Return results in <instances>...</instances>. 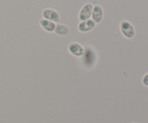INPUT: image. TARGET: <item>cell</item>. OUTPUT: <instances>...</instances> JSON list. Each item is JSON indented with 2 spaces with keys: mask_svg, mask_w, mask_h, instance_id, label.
<instances>
[{
  "mask_svg": "<svg viewBox=\"0 0 148 123\" xmlns=\"http://www.w3.org/2000/svg\"><path fill=\"white\" fill-rule=\"evenodd\" d=\"M143 83L145 86H148V73H146L143 78Z\"/></svg>",
  "mask_w": 148,
  "mask_h": 123,
  "instance_id": "9c48e42d",
  "label": "cell"
},
{
  "mask_svg": "<svg viewBox=\"0 0 148 123\" xmlns=\"http://www.w3.org/2000/svg\"><path fill=\"white\" fill-rule=\"evenodd\" d=\"M55 33L58 34V35H68L69 33V27L64 25V24H57L56 25V29H55Z\"/></svg>",
  "mask_w": 148,
  "mask_h": 123,
  "instance_id": "ba28073f",
  "label": "cell"
},
{
  "mask_svg": "<svg viewBox=\"0 0 148 123\" xmlns=\"http://www.w3.org/2000/svg\"><path fill=\"white\" fill-rule=\"evenodd\" d=\"M103 16H104V10L102 8L101 6L96 5L92 8V19L94 20V22L96 23H100L103 20Z\"/></svg>",
  "mask_w": 148,
  "mask_h": 123,
  "instance_id": "5b68a950",
  "label": "cell"
},
{
  "mask_svg": "<svg viewBox=\"0 0 148 123\" xmlns=\"http://www.w3.org/2000/svg\"><path fill=\"white\" fill-rule=\"evenodd\" d=\"M40 25L42 26V28H43L45 31H49V33H52V31H55V29H56V24L55 22L53 21H50V20H40Z\"/></svg>",
  "mask_w": 148,
  "mask_h": 123,
  "instance_id": "52a82bcc",
  "label": "cell"
},
{
  "mask_svg": "<svg viewBox=\"0 0 148 123\" xmlns=\"http://www.w3.org/2000/svg\"><path fill=\"white\" fill-rule=\"evenodd\" d=\"M68 50L74 57H82L83 56V54H84V51H85V49L83 48L82 45L75 42L71 43L68 45Z\"/></svg>",
  "mask_w": 148,
  "mask_h": 123,
  "instance_id": "7a4b0ae2",
  "label": "cell"
},
{
  "mask_svg": "<svg viewBox=\"0 0 148 123\" xmlns=\"http://www.w3.org/2000/svg\"><path fill=\"white\" fill-rule=\"evenodd\" d=\"M92 8H94V6H92V4H90V3L85 4V5L82 8V10L80 11V14H79V20H82V21L90 20V18L92 17Z\"/></svg>",
  "mask_w": 148,
  "mask_h": 123,
  "instance_id": "3957f363",
  "label": "cell"
},
{
  "mask_svg": "<svg viewBox=\"0 0 148 123\" xmlns=\"http://www.w3.org/2000/svg\"><path fill=\"white\" fill-rule=\"evenodd\" d=\"M43 17L45 20H47L53 22H58L59 21V14L58 11H56L55 10H52V8H45V10H43Z\"/></svg>",
  "mask_w": 148,
  "mask_h": 123,
  "instance_id": "277c9868",
  "label": "cell"
},
{
  "mask_svg": "<svg viewBox=\"0 0 148 123\" xmlns=\"http://www.w3.org/2000/svg\"><path fill=\"white\" fill-rule=\"evenodd\" d=\"M120 31L126 38H133L135 35V30L133 25L128 20H122L120 22Z\"/></svg>",
  "mask_w": 148,
  "mask_h": 123,
  "instance_id": "6da1fadb",
  "label": "cell"
},
{
  "mask_svg": "<svg viewBox=\"0 0 148 123\" xmlns=\"http://www.w3.org/2000/svg\"><path fill=\"white\" fill-rule=\"evenodd\" d=\"M95 27V23L92 20H87L81 21V23L78 26V30L82 33H87V31H92Z\"/></svg>",
  "mask_w": 148,
  "mask_h": 123,
  "instance_id": "8992f818",
  "label": "cell"
}]
</instances>
